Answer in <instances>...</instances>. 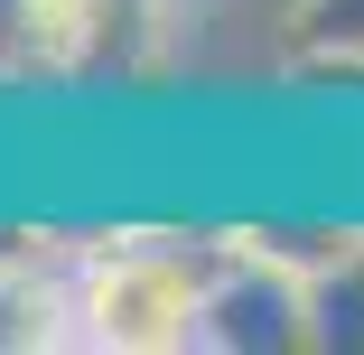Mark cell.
I'll return each instance as SVG.
<instances>
[{
  "label": "cell",
  "instance_id": "cell-4",
  "mask_svg": "<svg viewBox=\"0 0 364 355\" xmlns=\"http://www.w3.org/2000/svg\"><path fill=\"white\" fill-rule=\"evenodd\" d=\"M289 65L299 75H364V0H299L289 10Z\"/></svg>",
  "mask_w": 364,
  "mask_h": 355
},
{
  "label": "cell",
  "instance_id": "cell-1",
  "mask_svg": "<svg viewBox=\"0 0 364 355\" xmlns=\"http://www.w3.org/2000/svg\"><path fill=\"white\" fill-rule=\"evenodd\" d=\"M234 243H205V253H178V243H112L75 271V337L85 346H196V300L215 262Z\"/></svg>",
  "mask_w": 364,
  "mask_h": 355
},
{
  "label": "cell",
  "instance_id": "cell-2",
  "mask_svg": "<svg viewBox=\"0 0 364 355\" xmlns=\"http://www.w3.org/2000/svg\"><path fill=\"white\" fill-rule=\"evenodd\" d=\"M196 346H225V355H289V346H309V280L234 243L225 262H215L205 280V300H196Z\"/></svg>",
  "mask_w": 364,
  "mask_h": 355
},
{
  "label": "cell",
  "instance_id": "cell-5",
  "mask_svg": "<svg viewBox=\"0 0 364 355\" xmlns=\"http://www.w3.org/2000/svg\"><path fill=\"white\" fill-rule=\"evenodd\" d=\"M299 280H309V346L364 355V253H346L327 271H299Z\"/></svg>",
  "mask_w": 364,
  "mask_h": 355
},
{
  "label": "cell",
  "instance_id": "cell-3",
  "mask_svg": "<svg viewBox=\"0 0 364 355\" xmlns=\"http://www.w3.org/2000/svg\"><path fill=\"white\" fill-rule=\"evenodd\" d=\"M112 0H0V75H94Z\"/></svg>",
  "mask_w": 364,
  "mask_h": 355
}]
</instances>
